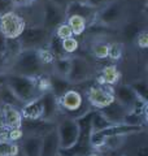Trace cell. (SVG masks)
I'll use <instances>...</instances> for the list:
<instances>
[{"mask_svg":"<svg viewBox=\"0 0 148 156\" xmlns=\"http://www.w3.org/2000/svg\"><path fill=\"white\" fill-rule=\"evenodd\" d=\"M22 51L21 43H19L18 38L14 39H7V47H5V56L7 58H14L19 55V52Z\"/></svg>","mask_w":148,"mask_h":156,"instance_id":"obj_28","label":"cell"},{"mask_svg":"<svg viewBox=\"0 0 148 156\" xmlns=\"http://www.w3.org/2000/svg\"><path fill=\"white\" fill-rule=\"evenodd\" d=\"M122 53H123V46L122 43H109V52H108V57L112 58V60H120L122 57Z\"/></svg>","mask_w":148,"mask_h":156,"instance_id":"obj_32","label":"cell"},{"mask_svg":"<svg viewBox=\"0 0 148 156\" xmlns=\"http://www.w3.org/2000/svg\"><path fill=\"white\" fill-rule=\"evenodd\" d=\"M49 2H51L52 4H55L56 7H58L60 9H62L64 12L66 11V8H68V5H69V0H49Z\"/></svg>","mask_w":148,"mask_h":156,"instance_id":"obj_37","label":"cell"},{"mask_svg":"<svg viewBox=\"0 0 148 156\" xmlns=\"http://www.w3.org/2000/svg\"><path fill=\"white\" fill-rule=\"evenodd\" d=\"M66 17L68 16H79L83 20H86V22L90 25L96 20L97 9L91 7L87 3H69V5L65 11Z\"/></svg>","mask_w":148,"mask_h":156,"instance_id":"obj_14","label":"cell"},{"mask_svg":"<svg viewBox=\"0 0 148 156\" xmlns=\"http://www.w3.org/2000/svg\"><path fill=\"white\" fill-rule=\"evenodd\" d=\"M52 68H53V74L68 80L69 72H70V56L55 58L52 62Z\"/></svg>","mask_w":148,"mask_h":156,"instance_id":"obj_22","label":"cell"},{"mask_svg":"<svg viewBox=\"0 0 148 156\" xmlns=\"http://www.w3.org/2000/svg\"><path fill=\"white\" fill-rule=\"evenodd\" d=\"M53 34H55V37H57L58 39H60V41H64V39H66V38L74 37L70 26H69L66 22H62L61 25H58V26L55 29Z\"/></svg>","mask_w":148,"mask_h":156,"instance_id":"obj_31","label":"cell"},{"mask_svg":"<svg viewBox=\"0 0 148 156\" xmlns=\"http://www.w3.org/2000/svg\"><path fill=\"white\" fill-rule=\"evenodd\" d=\"M48 50L52 52V55L55 58H60V57H65L68 56L65 52L62 50V46H61V41L58 39L57 37H55V34H52L51 39H49V43H48Z\"/></svg>","mask_w":148,"mask_h":156,"instance_id":"obj_27","label":"cell"},{"mask_svg":"<svg viewBox=\"0 0 148 156\" xmlns=\"http://www.w3.org/2000/svg\"><path fill=\"white\" fill-rule=\"evenodd\" d=\"M120 72H118L116 65H107L103 68L101 74H100V80H99L97 83L101 85H107V86H113L116 85L118 81H120Z\"/></svg>","mask_w":148,"mask_h":156,"instance_id":"obj_21","label":"cell"},{"mask_svg":"<svg viewBox=\"0 0 148 156\" xmlns=\"http://www.w3.org/2000/svg\"><path fill=\"white\" fill-rule=\"evenodd\" d=\"M132 91L136 94V96L139 98V99L147 101V94H148V89H147V83L146 81H135L132 82L131 85H129Z\"/></svg>","mask_w":148,"mask_h":156,"instance_id":"obj_29","label":"cell"},{"mask_svg":"<svg viewBox=\"0 0 148 156\" xmlns=\"http://www.w3.org/2000/svg\"><path fill=\"white\" fill-rule=\"evenodd\" d=\"M42 138L35 135H27L22 142V154L23 156H39L41 154Z\"/></svg>","mask_w":148,"mask_h":156,"instance_id":"obj_19","label":"cell"},{"mask_svg":"<svg viewBox=\"0 0 148 156\" xmlns=\"http://www.w3.org/2000/svg\"><path fill=\"white\" fill-rule=\"evenodd\" d=\"M113 0H87V4H90L91 7L93 8H96L97 11L99 9H101V8H104L105 5H108L109 3H112Z\"/></svg>","mask_w":148,"mask_h":156,"instance_id":"obj_36","label":"cell"},{"mask_svg":"<svg viewBox=\"0 0 148 156\" xmlns=\"http://www.w3.org/2000/svg\"><path fill=\"white\" fill-rule=\"evenodd\" d=\"M19 154V147L16 142L8 139H0V156H17Z\"/></svg>","mask_w":148,"mask_h":156,"instance_id":"obj_26","label":"cell"},{"mask_svg":"<svg viewBox=\"0 0 148 156\" xmlns=\"http://www.w3.org/2000/svg\"><path fill=\"white\" fill-rule=\"evenodd\" d=\"M41 101L43 108L42 119L48 121H56L58 115H60V107H58L57 98L51 91H47L41 95Z\"/></svg>","mask_w":148,"mask_h":156,"instance_id":"obj_13","label":"cell"},{"mask_svg":"<svg viewBox=\"0 0 148 156\" xmlns=\"http://www.w3.org/2000/svg\"><path fill=\"white\" fill-rule=\"evenodd\" d=\"M2 107H3V104H2V101H0V111H2Z\"/></svg>","mask_w":148,"mask_h":156,"instance_id":"obj_40","label":"cell"},{"mask_svg":"<svg viewBox=\"0 0 148 156\" xmlns=\"http://www.w3.org/2000/svg\"><path fill=\"white\" fill-rule=\"evenodd\" d=\"M58 151H60V142H58V135L55 129L42 136L39 156H58Z\"/></svg>","mask_w":148,"mask_h":156,"instance_id":"obj_16","label":"cell"},{"mask_svg":"<svg viewBox=\"0 0 148 156\" xmlns=\"http://www.w3.org/2000/svg\"><path fill=\"white\" fill-rule=\"evenodd\" d=\"M91 52L95 58L99 60H104L108 57V52H109V43L104 42V41H97L92 44L91 47Z\"/></svg>","mask_w":148,"mask_h":156,"instance_id":"obj_25","label":"cell"},{"mask_svg":"<svg viewBox=\"0 0 148 156\" xmlns=\"http://www.w3.org/2000/svg\"><path fill=\"white\" fill-rule=\"evenodd\" d=\"M5 47H7V38L4 37V34L0 31V53L5 55Z\"/></svg>","mask_w":148,"mask_h":156,"instance_id":"obj_38","label":"cell"},{"mask_svg":"<svg viewBox=\"0 0 148 156\" xmlns=\"http://www.w3.org/2000/svg\"><path fill=\"white\" fill-rule=\"evenodd\" d=\"M44 66L38 55V50H22L13 58L9 73L26 77H39L44 74Z\"/></svg>","mask_w":148,"mask_h":156,"instance_id":"obj_2","label":"cell"},{"mask_svg":"<svg viewBox=\"0 0 148 156\" xmlns=\"http://www.w3.org/2000/svg\"><path fill=\"white\" fill-rule=\"evenodd\" d=\"M42 113H43V108H42L41 96L31 101H29V103H25L23 107L21 108L22 119H26V120L42 119Z\"/></svg>","mask_w":148,"mask_h":156,"instance_id":"obj_17","label":"cell"},{"mask_svg":"<svg viewBox=\"0 0 148 156\" xmlns=\"http://www.w3.org/2000/svg\"><path fill=\"white\" fill-rule=\"evenodd\" d=\"M57 100L58 107H60V113L73 120H78L92 109L91 104L87 101L82 92L76 89H69L65 94L57 98Z\"/></svg>","mask_w":148,"mask_h":156,"instance_id":"obj_1","label":"cell"},{"mask_svg":"<svg viewBox=\"0 0 148 156\" xmlns=\"http://www.w3.org/2000/svg\"><path fill=\"white\" fill-rule=\"evenodd\" d=\"M52 34L42 25H31L23 29L22 34L18 37L22 50H41L48 47Z\"/></svg>","mask_w":148,"mask_h":156,"instance_id":"obj_4","label":"cell"},{"mask_svg":"<svg viewBox=\"0 0 148 156\" xmlns=\"http://www.w3.org/2000/svg\"><path fill=\"white\" fill-rule=\"evenodd\" d=\"M48 78H49V87H51L49 91L56 98H60L62 94H65L69 89H72V86H73L66 78L58 77L56 74L48 76Z\"/></svg>","mask_w":148,"mask_h":156,"instance_id":"obj_18","label":"cell"},{"mask_svg":"<svg viewBox=\"0 0 148 156\" xmlns=\"http://www.w3.org/2000/svg\"><path fill=\"white\" fill-rule=\"evenodd\" d=\"M22 138H23V131L21 128L11 129L8 131V140H11V142H17V140Z\"/></svg>","mask_w":148,"mask_h":156,"instance_id":"obj_35","label":"cell"},{"mask_svg":"<svg viewBox=\"0 0 148 156\" xmlns=\"http://www.w3.org/2000/svg\"><path fill=\"white\" fill-rule=\"evenodd\" d=\"M93 74V66L86 57L70 56V72L68 81L72 85H78L88 81Z\"/></svg>","mask_w":148,"mask_h":156,"instance_id":"obj_6","label":"cell"},{"mask_svg":"<svg viewBox=\"0 0 148 156\" xmlns=\"http://www.w3.org/2000/svg\"><path fill=\"white\" fill-rule=\"evenodd\" d=\"M7 85L23 104L42 95L38 89L37 77H26L7 72Z\"/></svg>","mask_w":148,"mask_h":156,"instance_id":"obj_3","label":"cell"},{"mask_svg":"<svg viewBox=\"0 0 148 156\" xmlns=\"http://www.w3.org/2000/svg\"><path fill=\"white\" fill-rule=\"evenodd\" d=\"M0 101H2L3 105H11L19 111L23 107V103L13 94V91L9 89L7 83L0 86Z\"/></svg>","mask_w":148,"mask_h":156,"instance_id":"obj_20","label":"cell"},{"mask_svg":"<svg viewBox=\"0 0 148 156\" xmlns=\"http://www.w3.org/2000/svg\"><path fill=\"white\" fill-rule=\"evenodd\" d=\"M96 111L100 112V113L104 116L109 122H112L113 125L123 124V120H125L126 115L130 112L126 107H123L122 104L118 103L116 99L108 105L103 107V108H100V109H96Z\"/></svg>","mask_w":148,"mask_h":156,"instance_id":"obj_12","label":"cell"},{"mask_svg":"<svg viewBox=\"0 0 148 156\" xmlns=\"http://www.w3.org/2000/svg\"><path fill=\"white\" fill-rule=\"evenodd\" d=\"M0 117H2L3 126L7 128L8 130L21 128V122H22L21 111L14 108V107L3 105L2 111H0Z\"/></svg>","mask_w":148,"mask_h":156,"instance_id":"obj_15","label":"cell"},{"mask_svg":"<svg viewBox=\"0 0 148 156\" xmlns=\"http://www.w3.org/2000/svg\"><path fill=\"white\" fill-rule=\"evenodd\" d=\"M25 27H26V22H25L23 17L14 11L8 12L0 17V31L4 34L7 39L18 38Z\"/></svg>","mask_w":148,"mask_h":156,"instance_id":"obj_8","label":"cell"},{"mask_svg":"<svg viewBox=\"0 0 148 156\" xmlns=\"http://www.w3.org/2000/svg\"><path fill=\"white\" fill-rule=\"evenodd\" d=\"M113 124L109 122L104 116H103L99 111H93L92 117H91V131L92 133H96V131H101L107 128H111Z\"/></svg>","mask_w":148,"mask_h":156,"instance_id":"obj_24","label":"cell"},{"mask_svg":"<svg viewBox=\"0 0 148 156\" xmlns=\"http://www.w3.org/2000/svg\"><path fill=\"white\" fill-rule=\"evenodd\" d=\"M21 129L23 131V134L26 133L27 135H35L42 138L43 135H46L49 131L56 129V121H48L43 119H38V120L22 119Z\"/></svg>","mask_w":148,"mask_h":156,"instance_id":"obj_11","label":"cell"},{"mask_svg":"<svg viewBox=\"0 0 148 156\" xmlns=\"http://www.w3.org/2000/svg\"><path fill=\"white\" fill-rule=\"evenodd\" d=\"M65 22L70 26L72 31H73V35H77V37L82 35V34L86 31L87 26H88L86 20H83L79 16H68Z\"/></svg>","mask_w":148,"mask_h":156,"instance_id":"obj_23","label":"cell"},{"mask_svg":"<svg viewBox=\"0 0 148 156\" xmlns=\"http://www.w3.org/2000/svg\"><path fill=\"white\" fill-rule=\"evenodd\" d=\"M61 46H62V50L66 55H72V53L77 52L78 48H79V42H78L77 38L70 37V38H66L61 41Z\"/></svg>","mask_w":148,"mask_h":156,"instance_id":"obj_30","label":"cell"},{"mask_svg":"<svg viewBox=\"0 0 148 156\" xmlns=\"http://www.w3.org/2000/svg\"><path fill=\"white\" fill-rule=\"evenodd\" d=\"M70 3H86L87 0H69Z\"/></svg>","mask_w":148,"mask_h":156,"instance_id":"obj_39","label":"cell"},{"mask_svg":"<svg viewBox=\"0 0 148 156\" xmlns=\"http://www.w3.org/2000/svg\"><path fill=\"white\" fill-rule=\"evenodd\" d=\"M65 21H66V14L62 9L56 7L55 4H52L49 0H47V2L43 4L42 23H41L43 27H46L47 30L53 33L58 25H61V23Z\"/></svg>","mask_w":148,"mask_h":156,"instance_id":"obj_9","label":"cell"},{"mask_svg":"<svg viewBox=\"0 0 148 156\" xmlns=\"http://www.w3.org/2000/svg\"><path fill=\"white\" fill-rule=\"evenodd\" d=\"M86 99L91 104L92 108L100 109L103 107L108 105L115 100V95H113V87L96 83L92 85L86 91Z\"/></svg>","mask_w":148,"mask_h":156,"instance_id":"obj_7","label":"cell"},{"mask_svg":"<svg viewBox=\"0 0 148 156\" xmlns=\"http://www.w3.org/2000/svg\"><path fill=\"white\" fill-rule=\"evenodd\" d=\"M123 17V5L120 2L113 0L104 8L99 9L96 14V22L104 23L108 26H115L122 20Z\"/></svg>","mask_w":148,"mask_h":156,"instance_id":"obj_10","label":"cell"},{"mask_svg":"<svg viewBox=\"0 0 148 156\" xmlns=\"http://www.w3.org/2000/svg\"><path fill=\"white\" fill-rule=\"evenodd\" d=\"M14 7L16 4L13 0H0V17L8 12L14 11Z\"/></svg>","mask_w":148,"mask_h":156,"instance_id":"obj_33","label":"cell"},{"mask_svg":"<svg viewBox=\"0 0 148 156\" xmlns=\"http://www.w3.org/2000/svg\"><path fill=\"white\" fill-rule=\"evenodd\" d=\"M136 44L138 47L146 50L148 47V33L146 30H143L140 33H138V37H136Z\"/></svg>","mask_w":148,"mask_h":156,"instance_id":"obj_34","label":"cell"},{"mask_svg":"<svg viewBox=\"0 0 148 156\" xmlns=\"http://www.w3.org/2000/svg\"><path fill=\"white\" fill-rule=\"evenodd\" d=\"M56 131L58 135L60 148H70L77 143L79 136V125L77 120L62 116L56 122Z\"/></svg>","mask_w":148,"mask_h":156,"instance_id":"obj_5","label":"cell"},{"mask_svg":"<svg viewBox=\"0 0 148 156\" xmlns=\"http://www.w3.org/2000/svg\"><path fill=\"white\" fill-rule=\"evenodd\" d=\"M13 2H14V4H16V0H13Z\"/></svg>","mask_w":148,"mask_h":156,"instance_id":"obj_41","label":"cell"}]
</instances>
